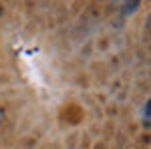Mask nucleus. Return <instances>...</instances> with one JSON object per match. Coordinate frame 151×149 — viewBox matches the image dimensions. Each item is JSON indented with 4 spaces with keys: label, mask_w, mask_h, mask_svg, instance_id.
Segmentation results:
<instances>
[{
    "label": "nucleus",
    "mask_w": 151,
    "mask_h": 149,
    "mask_svg": "<svg viewBox=\"0 0 151 149\" xmlns=\"http://www.w3.org/2000/svg\"><path fill=\"white\" fill-rule=\"evenodd\" d=\"M145 119H147V121H151V101L147 103V107H145Z\"/></svg>",
    "instance_id": "f03ea898"
},
{
    "label": "nucleus",
    "mask_w": 151,
    "mask_h": 149,
    "mask_svg": "<svg viewBox=\"0 0 151 149\" xmlns=\"http://www.w3.org/2000/svg\"><path fill=\"white\" fill-rule=\"evenodd\" d=\"M121 2H123V6H127V8H125V10H135V6H137V2H139V0H121Z\"/></svg>",
    "instance_id": "f257e3e1"
}]
</instances>
